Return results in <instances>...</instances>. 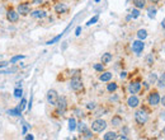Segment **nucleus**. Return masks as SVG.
<instances>
[{
	"mask_svg": "<svg viewBox=\"0 0 165 140\" xmlns=\"http://www.w3.org/2000/svg\"><path fill=\"white\" fill-rule=\"evenodd\" d=\"M135 120H136V122L138 125L146 124L147 122V120H149L147 112H146L145 110H138V111H136V113H135Z\"/></svg>",
	"mask_w": 165,
	"mask_h": 140,
	"instance_id": "1",
	"label": "nucleus"
},
{
	"mask_svg": "<svg viewBox=\"0 0 165 140\" xmlns=\"http://www.w3.org/2000/svg\"><path fill=\"white\" fill-rule=\"evenodd\" d=\"M147 102L151 107H156L157 105L160 103V94L157 91H152L150 92V94L147 95Z\"/></svg>",
	"mask_w": 165,
	"mask_h": 140,
	"instance_id": "2",
	"label": "nucleus"
},
{
	"mask_svg": "<svg viewBox=\"0 0 165 140\" xmlns=\"http://www.w3.org/2000/svg\"><path fill=\"white\" fill-rule=\"evenodd\" d=\"M105 127H107V122L102 119H97L95 121H93V124H91V130L95 131V132L104 131Z\"/></svg>",
	"mask_w": 165,
	"mask_h": 140,
	"instance_id": "3",
	"label": "nucleus"
},
{
	"mask_svg": "<svg viewBox=\"0 0 165 140\" xmlns=\"http://www.w3.org/2000/svg\"><path fill=\"white\" fill-rule=\"evenodd\" d=\"M56 110L58 115H64L67 110V102H66L65 97H58V101L56 103Z\"/></svg>",
	"mask_w": 165,
	"mask_h": 140,
	"instance_id": "4",
	"label": "nucleus"
},
{
	"mask_svg": "<svg viewBox=\"0 0 165 140\" xmlns=\"http://www.w3.org/2000/svg\"><path fill=\"white\" fill-rule=\"evenodd\" d=\"M17 12L23 17L28 16V14H31V4H29V3H20V4L17 6Z\"/></svg>",
	"mask_w": 165,
	"mask_h": 140,
	"instance_id": "5",
	"label": "nucleus"
},
{
	"mask_svg": "<svg viewBox=\"0 0 165 140\" xmlns=\"http://www.w3.org/2000/svg\"><path fill=\"white\" fill-rule=\"evenodd\" d=\"M83 82H81V79L78 78V76H75V78H72L71 79V82H70V88L74 92H80V91H83Z\"/></svg>",
	"mask_w": 165,
	"mask_h": 140,
	"instance_id": "6",
	"label": "nucleus"
},
{
	"mask_svg": "<svg viewBox=\"0 0 165 140\" xmlns=\"http://www.w3.org/2000/svg\"><path fill=\"white\" fill-rule=\"evenodd\" d=\"M58 101V94L55 89H50L47 92V102L52 106H56V103Z\"/></svg>",
	"mask_w": 165,
	"mask_h": 140,
	"instance_id": "7",
	"label": "nucleus"
},
{
	"mask_svg": "<svg viewBox=\"0 0 165 140\" xmlns=\"http://www.w3.org/2000/svg\"><path fill=\"white\" fill-rule=\"evenodd\" d=\"M6 19H8L10 23H15V22H18V19H19V13L13 9H9L8 12H6Z\"/></svg>",
	"mask_w": 165,
	"mask_h": 140,
	"instance_id": "8",
	"label": "nucleus"
},
{
	"mask_svg": "<svg viewBox=\"0 0 165 140\" xmlns=\"http://www.w3.org/2000/svg\"><path fill=\"white\" fill-rule=\"evenodd\" d=\"M138 105H140V99H138V97H136L135 94H131L127 99V106L131 108H136V107H138Z\"/></svg>",
	"mask_w": 165,
	"mask_h": 140,
	"instance_id": "9",
	"label": "nucleus"
},
{
	"mask_svg": "<svg viewBox=\"0 0 165 140\" xmlns=\"http://www.w3.org/2000/svg\"><path fill=\"white\" fill-rule=\"evenodd\" d=\"M145 49V43L141 41V40H137V41L132 42V51L136 54H140L142 52V50Z\"/></svg>",
	"mask_w": 165,
	"mask_h": 140,
	"instance_id": "10",
	"label": "nucleus"
},
{
	"mask_svg": "<svg viewBox=\"0 0 165 140\" xmlns=\"http://www.w3.org/2000/svg\"><path fill=\"white\" fill-rule=\"evenodd\" d=\"M140 91H141L140 82H131L130 84H128V92H130L131 94H136Z\"/></svg>",
	"mask_w": 165,
	"mask_h": 140,
	"instance_id": "11",
	"label": "nucleus"
},
{
	"mask_svg": "<svg viewBox=\"0 0 165 140\" xmlns=\"http://www.w3.org/2000/svg\"><path fill=\"white\" fill-rule=\"evenodd\" d=\"M67 5L65 4V3H57L56 5H55V12L57 14H64V13H67Z\"/></svg>",
	"mask_w": 165,
	"mask_h": 140,
	"instance_id": "12",
	"label": "nucleus"
},
{
	"mask_svg": "<svg viewBox=\"0 0 165 140\" xmlns=\"http://www.w3.org/2000/svg\"><path fill=\"white\" fill-rule=\"evenodd\" d=\"M47 16V13L45 10H34V12H31V17L34 18V19H43Z\"/></svg>",
	"mask_w": 165,
	"mask_h": 140,
	"instance_id": "13",
	"label": "nucleus"
},
{
	"mask_svg": "<svg viewBox=\"0 0 165 140\" xmlns=\"http://www.w3.org/2000/svg\"><path fill=\"white\" fill-rule=\"evenodd\" d=\"M146 0H132V4H133L135 8L137 9H144L146 8Z\"/></svg>",
	"mask_w": 165,
	"mask_h": 140,
	"instance_id": "14",
	"label": "nucleus"
},
{
	"mask_svg": "<svg viewBox=\"0 0 165 140\" xmlns=\"http://www.w3.org/2000/svg\"><path fill=\"white\" fill-rule=\"evenodd\" d=\"M112 76H113V74L111 71H105L99 75V80H100V82H109V80L112 79Z\"/></svg>",
	"mask_w": 165,
	"mask_h": 140,
	"instance_id": "15",
	"label": "nucleus"
},
{
	"mask_svg": "<svg viewBox=\"0 0 165 140\" xmlns=\"http://www.w3.org/2000/svg\"><path fill=\"white\" fill-rule=\"evenodd\" d=\"M112 126H114V127L122 126V117L118 116V115L113 116V119H112Z\"/></svg>",
	"mask_w": 165,
	"mask_h": 140,
	"instance_id": "16",
	"label": "nucleus"
},
{
	"mask_svg": "<svg viewBox=\"0 0 165 140\" xmlns=\"http://www.w3.org/2000/svg\"><path fill=\"white\" fill-rule=\"evenodd\" d=\"M117 138H118V134H117L116 131H108L107 134L103 136L104 140H116Z\"/></svg>",
	"mask_w": 165,
	"mask_h": 140,
	"instance_id": "17",
	"label": "nucleus"
},
{
	"mask_svg": "<svg viewBox=\"0 0 165 140\" xmlns=\"http://www.w3.org/2000/svg\"><path fill=\"white\" fill-rule=\"evenodd\" d=\"M112 54H109V52H105L102 55V57H100V61H102V64H108V62H111L112 61Z\"/></svg>",
	"mask_w": 165,
	"mask_h": 140,
	"instance_id": "18",
	"label": "nucleus"
},
{
	"mask_svg": "<svg viewBox=\"0 0 165 140\" xmlns=\"http://www.w3.org/2000/svg\"><path fill=\"white\" fill-rule=\"evenodd\" d=\"M137 37L141 40V41H144V40L147 37V32H146V29H138L137 32Z\"/></svg>",
	"mask_w": 165,
	"mask_h": 140,
	"instance_id": "19",
	"label": "nucleus"
},
{
	"mask_svg": "<svg viewBox=\"0 0 165 140\" xmlns=\"http://www.w3.org/2000/svg\"><path fill=\"white\" fill-rule=\"evenodd\" d=\"M8 113L10 116H20V113H22V110L19 107H17V108H13V110H9Z\"/></svg>",
	"mask_w": 165,
	"mask_h": 140,
	"instance_id": "20",
	"label": "nucleus"
},
{
	"mask_svg": "<svg viewBox=\"0 0 165 140\" xmlns=\"http://www.w3.org/2000/svg\"><path fill=\"white\" fill-rule=\"evenodd\" d=\"M117 88H118L117 83H109L108 86H107V91L109 92V93H113V92L117 91Z\"/></svg>",
	"mask_w": 165,
	"mask_h": 140,
	"instance_id": "21",
	"label": "nucleus"
},
{
	"mask_svg": "<svg viewBox=\"0 0 165 140\" xmlns=\"http://www.w3.org/2000/svg\"><path fill=\"white\" fill-rule=\"evenodd\" d=\"M147 16L149 18H155L156 17V8H152V6H150V8L147 9Z\"/></svg>",
	"mask_w": 165,
	"mask_h": 140,
	"instance_id": "22",
	"label": "nucleus"
},
{
	"mask_svg": "<svg viewBox=\"0 0 165 140\" xmlns=\"http://www.w3.org/2000/svg\"><path fill=\"white\" fill-rule=\"evenodd\" d=\"M157 87L159 88H165V73L160 76L159 80H157Z\"/></svg>",
	"mask_w": 165,
	"mask_h": 140,
	"instance_id": "23",
	"label": "nucleus"
},
{
	"mask_svg": "<svg viewBox=\"0 0 165 140\" xmlns=\"http://www.w3.org/2000/svg\"><path fill=\"white\" fill-rule=\"evenodd\" d=\"M156 82H157V75L155 74V73H151L150 76H149V83L150 84H155Z\"/></svg>",
	"mask_w": 165,
	"mask_h": 140,
	"instance_id": "24",
	"label": "nucleus"
},
{
	"mask_svg": "<svg viewBox=\"0 0 165 140\" xmlns=\"http://www.w3.org/2000/svg\"><path fill=\"white\" fill-rule=\"evenodd\" d=\"M69 129H70L71 131H74L76 129V121H75V119H70V120H69Z\"/></svg>",
	"mask_w": 165,
	"mask_h": 140,
	"instance_id": "25",
	"label": "nucleus"
},
{
	"mask_svg": "<svg viewBox=\"0 0 165 140\" xmlns=\"http://www.w3.org/2000/svg\"><path fill=\"white\" fill-rule=\"evenodd\" d=\"M140 17V9L135 8L131 10V18H138Z\"/></svg>",
	"mask_w": 165,
	"mask_h": 140,
	"instance_id": "26",
	"label": "nucleus"
},
{
	"mask_svg": "<svg viewBox=\"0 0 165 140\" xmlns=\"http://www.w3.org/2000/svg\"><path fill=\"white\" fill-rule=\"evenodd\" d=\"M94 69L97 70V71H103L104 70V64H94Z\"/></svg>",
	"mask_w": 165,
	"mask_h": 140,
	"instance_id": "27",
	"label": "nucleus"
},
{
	"mask_svg": "<svg viewBox=\"0 0 165 140\" xmlns=\"http://www.w3.org/2000/svg\"><path fill=\"white\" fill-rule=\"evenodd\" d=\"M98 19H99V17L98 16H95V17H93V18H91V19H89V21H88V25H91V24H94V23H97V22H98Z\"/></svg>",
	"mask_w": 165,
	"mask_h": 140,
	"instance_id": "28",
	"label": "nucleus"
},
{
	"mask_svg": "<svg viewBox=\"0 0 165 140\" xmlns=\"http://www.w3.org/2000/svg\"><path fill=\"white\" fill-rule=\"evenodd\" d=\"M78 129H79V131L81 132V134H83V132L85 131V130H88V127L85 126V124H81V122L78 124Z\"/></svg>",
	"mask_w": 165,
	"mask_h": 140,
	"instance_id": "29",
	"label": "nucleus"
},
{
	"mask_svg": "<svg viewBox=\"0 0 165 140\" xmlns=\"http://www.w3.org/2000/svg\"><path fill=\"white\" fill-rule=\"evenodd\" d=\"M83 134H84V138H85V139H90V138H93V134H91V131L89 130V129L84 131Z\"/></svg>",
	"mask_w": 165,
	"mask_h": 140,
	"instance_id": "30",
	"label": "nucleus"
},
{
	"mask_svg": "<svg viewBox=\"0 0 165 140\" xmlns=\"http://www.w3.org/2000/svg\"><path fill=\"white\" fill-rule=\"evenodd\" d=\"M152 62H154V56L150 54V55H147V57H146V64H147V65H152Z\"/></svg>",
	"mask_w": 165,
	"mask_h": 140,
	"instance_id": "31",
	"label": "nucleus"
},
{
	"mask_svg": "<svg viewBox=\"0 0 165 140\" xmlns=\"http://www.w3.org/2000/svg\"><path fill=\"white\" fill-rule=\"evenodd\" d=\"M22 59H24L23 55H18V56L12 57V60H10V62H12V64H14V62H17L18 60H22Z\"/></svg>",
	"mask_w": 165,
	"mask_h": 140,
	"instance_id": "32",
	"label": "nucleus"
},
{
	"mask_svg": "<svg viewBox=\"0 0 165 140\" xmlns=\"http://www.w3.org/2000/svg\"><path fill=\"white\" fill-rule=\"evenodd\" d=\"M22 94H23V92H22V89H19V88H17V89L14 91V97L20 98V97H22Z\"/></svg>",
	"mask_w": 165,
	"mask_h": 140,
	"instance_id": "33",
	"label": "nucleus"
},
{
	"mask_svg": "<svg viewBox=\"0 0 165 140\" xmlns=\"http://www.w3.org/2000/svg\"><path fill=\"white\" fill-rule=\"evenodd\" d=\"M25 103H27V101H25V99L23 98V99H22V103H20V106H19V108H20V110H23V108L25 107Z\"/></svg>",
	"mask_w": 165,
	"mask_h": 140,
	"instance_id": "34",
	"label": "nucleus"
},
{
	"mask_svg": "<svg viewBox=\"0 0 165 140\" xmlns=\"http://www.w3.org/2000/svg\"><path fill=\"white\" fill-rule=\"evenodd\" d=\"M88 108H89V110H94L95 108V103H88Z\"/></svg>",
	"mask_w": 165,
	"mask_h": 140,
	"instance_id": "35",
	"label": "nucleus"
},
{
	"mask_svg": "<svg viewBox=\"0 0 165 140\" xmlns=\"http://www.w3.org/2000/svg\"><path fill=\"white\" fill-rule=\"evenodd\" d=\"M42 3H43V0H33V4L39 5V4H42Z\"/></svg>",
	"mask_w": 165,
	"mask_h": 140,
	"instance_id": "36",
	"label": "nucleus"
},
{
	"mask_svg": "<svg viewBox=\"0 0 165 140\" xmlns=\"http://www.w3.org/2000/svg\"><path fill=\"white\" fill-rule=\"evenodd\" d=\"M80 32H81V27H78V28H76V31H75V35H76V36H79V35H80Z\"/></svg>",
	"mask_w": 165,
	"mask_h": 140,
	"instance_id": "37",
	"label": "nucleus"
},
{
	"mask_svg": "<svg viewBox=\"0 0 165 140\" xmlns=\"http://www.w3.org/2000/svg\"><path fill=\"white\" fill-rule=\"evenodd\" d=\"M25 139H27V140H33V139H34V136L31 135V134H28L27 136H25Z\"/></svg>",
	"mask_w": 165,
	"mask_h": 140,
	"instance_id": "38",
	"label": "nucleus"
},
{
	"mask_svg": "<svg viewBox=\"0 0 165 140\" xmlns=\"http://www.w3.org/2000/svg\"><path fill=\"white\" fill-rule=\"evenodd\" d=\"M160 103L163 105V107H165V95H164L163 98H160Z\"/></svg>",
	"mask_w": 165,
	"mask_h": 140,
	"instance_id": "39",
	"label": "nucleus"
},
{
	"mask_svg": "<svg viewBox=\"0 0 165 140\" xmlns=\"http://www.w3.org/2000/svg\"><path fill=\"white\" fill-rule=\"evenodd\" d=\"M6 65H8V62H6V61H1V62H0V68H4V66H6Z\"/></svg>",
	"mask_w": 165,
	"mask_h": 140,
	"instance_id": "40",
	"label": "nucleus"
},
{
	"mask_svg": "<svg viewBox=\"0 0 165 140\" xmlns=\"http://www.w3.org/2000/svg\"><path fill=\"white\" fill-rule=\"evenodd\" d=\"M126 75H127V73L126 71H122V73H121V74H119V76H121V78H126Z\"/></svg>",
	"mask_w": 165,
	"mask_h": 140,
	"instance_id": "41",
	"label": "nucleus"
},
{
	"mask_svg": "<svg viewBox=\"0 0 165 140\" xmlns=\"http://www.w3.org/2000/svg\"><path fill=\"white\" fill-rule=\"evenodd\" d=\"M149 1H151V3H152V4H157V3H159V1H160V0H149Z\"/></svg>",
	"mask_w": 165,
	"mask_h": 140,
	"instance_id": "42",
	"label": "nucleus"
},
{
	"mask_svg": "<svg viewBox=\"0 0 165 140\" xmlns=\"http://www.w3.org/2000/svg\"><path fill=\"white\" fill-rule=\"evenodd\" d=\"M161 27H163V29H165V18H164V21H163V23H161Z\"/></svg>",
	"mask_w": 165,
	"mask_h": 140,
	"instance_id": "43",
	"label": "nucleus"
},
{
	"mask_svg": "<svg viewBox=\"0 0 165 140\" xmlns=\"http://www.w3.org/2000/svg\"><path fill=\"white\" fill-rule=\"evenodd\" d=\"M161 134H163V135H164V136H165V127H164V129H163V131H161Z\"/></svg>",
	"mask_w": 165,
	"mask_h": 140,
	"instance_id": "44",
	"label": "nucleus"
},
{
	"mask_svg": "<svg viewBox=\"0 0 165 140\" xmlns=\"http://www.w3.org/2000/svg\"><path fill=\"white\" fill-rule=\"evenodd\" d=\"M98 1H99V0H95V3H98Z\"/></svg>",
	"mask_w": 165,
	"mask_h": 140,
	"instance_id": "45",
	"label": "nucleus"
}]
</instances>
